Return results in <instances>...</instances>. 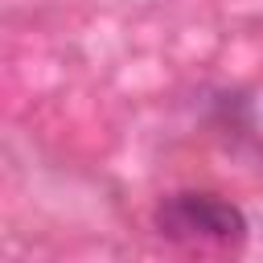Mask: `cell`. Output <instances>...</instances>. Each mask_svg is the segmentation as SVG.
Segmentation results:
<instances>
[{
    "instance_id": "obj_1",
    "label": "cell",
    "mask_w": 263,
    "mask_h": 263,
    "mask_svg": "<svg viewBox=\"0 0 263 263\" xmlns=\"http://www.w3.org/2000/svg\"><path fill=\"white\" fill-rule=\"evenodd\" d=\"M156 230L189 247H238L247 238V218L218 193H173L156 210Z\"/></svg>"
}]
</instances>
